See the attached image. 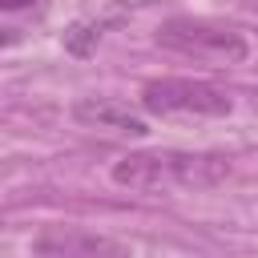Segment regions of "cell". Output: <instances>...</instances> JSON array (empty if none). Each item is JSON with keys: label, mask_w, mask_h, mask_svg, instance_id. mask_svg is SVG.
Wrapping results in <instances>:
<instances>
[{"label": "cell", "mask_w": 258, "mask_h": 258, "mask_svg": "<svg viewBox=\"0 0 258 258\" xmlns=\"http://www.w3.org/2000/svg\"><path fill=\"white\" fill-rule=\"evenodd\" d=\"M234 173V161L226 153H189V149H141L125 153L109 165L113 185L129 194H194L214 189Z\"/></svg>", "instance_id": "cell-1"}, {"label": "cell", "mask_w": 258, "mask_h": 258, "mask_svg": "<svg viewBox=\"0 0 258 258\" xmlns=\"http://www.w3.org/2000/svg\"><path fill=\"white\" fill-rule=\"evenodd\" d=\"M153 40L165 52L214 64V69H230V64H246L254 44L242 28L222 24V20H206V16H169L157 24Z\"/></svg>", "instance_id": "cell-2"}, {"label": "cell", "mask_w": 258, "mask_h": 258, "mask_svg": "<svg viewBox=\"0 0 258 258\" xmlns=\"http://www.w3.org/2000/svg\"><path fill=\"white\" fill-rule=\"evenodd\" d=\"M141 109L149 117H230L234 97L210 81L194 77H157L141 85Z\"/></svg>", "instance_id": "cell-3"}, {"label": "cell", "mask_w": 258, "mask_h": 258, "mask_svg": "<svg viewBox=\"0 0 258 258\" xmlns=\"http://www.w3.org/2000/svg\"><path fill=\"white\" fill-rule=\"evenodd\" d=\"M73 121L89 125V129H109V133H125V137H145L149 125L141 113H133L125 101L117 97H81L73 105Z\"/></svg>", "instance_id": "cell-4"}, {"label": "cell", "mask_w": 258, "mask_h": 258, "mask_svg": "<svg viewBox=\"0 0 258 258\" xmlns=\"http://www.w3.org/2000/svg\"><path fill=\"white\" fill-rule=\"evenodd\" d=\"M36 254H56V258H73V254H125L121 242L101 238V234H85V230H48L32 242Z\"/></svg>", "instance_id": "cell-5"}, {"label": "cell", "mask_w": 258, "mask_h": 258, "mask_svg": "<svg viewBox=\"0 0 258 258\" xmlns=\"http://www.w3.org/2000/svg\"><path fill=\"white\" fill-rule=\"evenodd\" d=\"M109 24H113V20H81V24H73V28L64 32V44H69V52L85 56V52L93 48V40H101V32H105Z\"/></svg>", "instance_id": "cell-6"}, {"label": "cell", "mask_w": 258, "mask_h": 258, "mask_svg": "<svg viewBox=\"0 0 258 258\" xmlns=\"http://www.w3.org/2000/svg\"><path fill=\"white\" fill-rule=\"evenodd\" d=\"M40 0H0V8L4 12H24V8H36Z\"/></svg>", "instance_id": "cell-7"}]
</instances>
